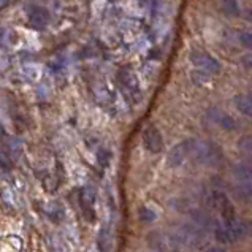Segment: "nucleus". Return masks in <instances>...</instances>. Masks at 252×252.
Instances as JSON below:
<instances>
[{
    "instance_id": "obj_4",
    "label": "nucleus",
    "mask_w": 252,
    "mask_h": 252,
    "mask_svg": "<svg viewBox=\"0 0 252 252\" xmlns=\"http://www.w3.org/2000/svg\"><path fill=\"white\" fill-rule=\"evenodd\" d=\"M190 62L193 67H197L201 73L206 75H216L220 71V62L210 53L203 49H193L190 53Z\"/></svg>"
},
{
    "instance_id": "obj_11",
    "label": "nucleus",
    "mask_w": 252,
    "mask_h": 252,
    "mask_svg": "<svg viewBox=\"0 0 252 252\" xmlns=\"http://www.w3.org/2000/svg\"><path fill=\"white\" fill-rule=\"evenodd\" d=\"M235 108L238 110L244 116H251L252 114V100H251V94H240L233 98Z\"/></svg>"
},
{
    "instance_id": "obj_10",
    "label": "nucleus",
    "mask_w": 252,
    "mask_h": 252,
    "mask_svg": "<svg viewBox=\"0 0 252 252\" xmlns=\"http://www.w3.org/2000/svg\"><path fill=\"white\" fill-rule=\"evenodd\" d=\"M49 21V13L43 6H32L29 10V23L33 29H43L46 27Z\"/></svg>"
},
{
    "instance_id": "obj_12",
    "label": "nucleus",
    "mask_w": 252,
    "mask_h": 252,
    "mask_svg": "<svg viewBox=\"0 0 252 252\" xmlns=\"http://www.w3.org/2000/svg\"><path fill=\"white\" fill-rule=\"evenodd\" d=\"M232 173H233V176L240 181V184H248V183H251L252 171H251L249 165H246V163H236V165H233Z\"/></svg>"
},
{
    "instance_id": "obj_1",
    "label": "nucleus",
    "mask_w": 252,
    "mask_h": 252,
    "mask_svg": "<svg viewBox=\"0 0 252 252\" xmlns=\"http://www.w3.org/2000/svg\"><path fill=\"white\" fill-rule=\"evenodd\" d=\"M186 145H187V157L198 165L216 167V165L222 163V160H224L222 148L213 141L190 138L186 141Z\"/></svg>"
},
{
    "instance_id": "obj_5",
    "label": "nucleus",
    "mask_w": 252,
    "mask_h": 252,
    "mask_svg": "<svg viewBox=\"0 0 252 252\" xmlns=\"http://www.w3.org/2000/svg\"><path fill=\"white\" fill-rule=\"evenodd\" d=\"M118 83L121 86V89L126 92L127 97L138 98L140 95V86L136 75L133 73V70L130 67H121L118 70Z\"/></svg>"
},
{
    "instance_id": "obj_3",
    "label": "nucleus",
    "mask_w": 252,
    "mask_h": 252,
    "mask_svg": "<svg viewBox=\"0 0 252 252\" xmlns=\"http://www.w3.org/2000/svg\"><path fill=\"white\" fill-rule=\"evenodd\" d=\"M205 203H206L208 208H210V210L218 211L220 214L222 222L236 219L235 206H233V203L228 200V197L222 190H213L211 193H208Z\"/></svg>"
},
{
    "instance_id": "obj_6",
    "label": "nucleus",
    "mask_w": 252,
    "mask_h": 252,
    "mask_svg": "<svg viewBox=\"0 0 252 252\" xmlns=\"http://www.w3.org/2000/svg\"><path fill=\"white\" fill-rule=\"evenodd\" d=\"M143 145H145V148L153 154H159L160 151H163L162 133L159 132V128L156 126H149L145 130V133H143Z\"/></svg>"
},
{
    "instance_id": "obj_17",
    "label": "nucleus",
    "mask_w": 252,
    "mask_h": 252,
    "mask_svg": "<svg viewBox=\"0 0 252 252\" xmlns=\"http://www.w3.org/2000/svg\"><path fill=\"white\" fill-rule=\"evenodd\" d=\"M238 40H240V43L244 48L251 49V46H252V35H251V32H241Z\"/></svg>"
},
{
    "instance_id": "obj_16",
    "label": "nucleus",
    "mask_w": 252,
    "mask_h": 252,
    "mask_svg": "<svg viewBox=\"0 0 252 252\" xmlns=\"http://www.w3.org/2000/svg\"><path fill=\"white\" fill-rule=\"evenodd\" d=\"M156 213L153 210H149L148 206H141L140 208V220L141 222H153L156 220Z\"/></svg>"
},
{
    "instance_id": "obj_14",
    "label": "nucleus",
    "mask_w": 252,
    "mask_h": 252,
    "mask_svg": "<svg viewBox=\"0 0 252 252\" xmlns=\"http://www.w3.org/2000/svg\"><path fill=\"white\" fill-rule=\"evenodd\" d=\"M220 8L224 11L227 16H238L240 14V5L238 2H235V0H225V2H220Z\"/></svg>"
},
{
    "instance_id": "obj_18",
    "label": "nucleus",
    "mask_w": 252,
    "mask_h": 252,
    "mask_svg": "<svg viewBox=\"0 0 252 252\" xmlns=\"http://www.w3.org/2000/svg\"><path fill=\"white\" fill-rule=\"evenodd\" d=\"M205 252H227L225 249H220V248H210V249H206Z\"/></svg>"
},
{
    "instance_id": "obj_7",
    "label": "nucleus",
    "mask_w": 252,
    "mask_h": 252,
    "mask_svg": "<svg viewBox=\"0 0 252 252\" xmlns=\"http://www.w3.org/2000/svg\"><path fill=\"white\" fill-rule=\"evenodd\" d=\"M80 206L88 220L95 219V192L92 187H83L80 190Z\"/></svg>"
},
{
    "instance_id": "obj_15",
    "label": "nucleus",
    "mask_w": 252,
    "mask_h": 252,
    "mask_svg": "<svg viewBox=\"0 0 252 252\" xmlns=\"http://www.w3.org/2000/svg\"><path fill=\"white\" fill-rule=\"evenodd\" d=\"M238 149H240V153L244 154V156H251L252 153V140H251V136H244V138H241L238 141Z\"/></svg>"
},
{
    "instance_id": "obj_13",
    "label": "nucleus",
    "mask_w": 252,
    "mask_h": 252,
    "mask_svg": "<svg viewBox=\"0 0 252 252\" xmlns=\"http://www.w3.org/2000/svg\"><path fill=\"white\" fill-rule=\"evenodd\" d=\"M235 193H236V197H238V200H241L243 203H249L251 198H252L251 183H248V184H240V186L235 189Z\"/></svg>"
},
{
    "instance_id": "obj_2",
    "label": "nucleus",
    "mask_w": 252,
    "mask_h": 252,
    "mask_svg": "<svg viewBox=\"0 0 252 252\" xmlns=\"http://www.w3.org/2000/svg\"><path fill=\"white\" fill-rule=\"evenodd\" d=\"M249 232V227L246 222H243L240 219H233V220H227V222H220V224L216 225L214 228V235H216V240L219 243H235L244 236L248 235Z\"/></svg>"
},
{
    "instance_id": "obj_8",
    "label": "nucleus",
    "mask_w": 252,
    "mask_h": 252,
    "mask_svg": "<svg viewBox=\"0 0 252 252\" xmlns=\"http://www.w3.org/2000/svg\"><path fill=\"white\" fill-rule=\"evenodd\" d=\"M208 118H210L214 124H218L220 128H224V130H235L236 128V121L230 116L228 113L219 110V108H211V110H208Z\"/></svg>"
},
{
    "instance_id": "obj_9",
    "label": "nucleus",
    "mask_w": 252,
    "mask_h": 252,
    "mask_svg": "<svg viewBox=\"0 0 252 252\" xmlns=\"http://www.w3.org/2000/svg\"><path fill=\"white\" fill-rule=\"evenodd\" d=\"M186 159H187V145H186V141H183V143H179V145L171 148V151L167 156V165L170 168H176Z\"/></svg>"
}]
</instances>
